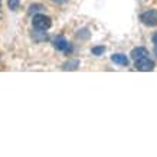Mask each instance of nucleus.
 <instances>
[{"label": "nucleus", "instance_id": "nucleus-2", "mask_svg": "<svg viewBox=\"0 0 157 157\" xmlns=\"http://www.w3.org/2000/svg\"><path fill=\"white\" fill-rule=\"evenodd\" d=\"M140 20L141 23L146 26H157V10L148 9L140 14Z\"/></svg>", "mask_w": 157, "mask_h": 157}, {"label": "nucleus", "instance_id": "nucleus-7", "mask_svg": "<svg viewBox=\"0 0 157 157\" xmlns=\"http://www.w3.org/2000/svg\"><path fill=\"white\" fill-rule=\"evenodd\" d=\"M78 68H79V61L78 59H69V61H67L62 65L63 71H75Z\"/></svg>", "mask_w": 157, "mask_h": 157}, {"label": "nucleus", "instance_id": "nucleus-14", "mask_svg": "<svg viewBox=\"0 0 157 157\" xmlns=\"http://www.w3.org/2000/svg\"><path fill=\"white\" fill-rule=\"evenodd\" d=\"M154 53H156V55H157V45H156V46H154Z\"/></svg>", "mask_w": 157, "mask_h": 157}, {"label": "nucleus", "instance_id": "nucleus-1", "mask_svg": "<svg viewBox=\"0 0 157 157\" xmlns=\"http://www.w3.org/2000/svg\"><path fill=\"white\" fill-rule=\"evenodd\" d=\"M32 25H33L35 29H40V30H46L52 26V20L51 17L45 16V14H39L36 13L33 16V20H32Z\"/></svg>", "mask_w": 157, "mask_h": 157}, {"label": "nucleus", "instance_id": "nucleus-12", "mask_svg": "<svg viewBox=\"0 0 157 157\" xmlns=\"http://www.w3.org/2000/svg\"><path fill=\"white\" fill-rule=\"evenodd\" d=\"M153 42H154V45H157V32L153 35Z\"/></svg>", "mask_w": 157, "mask_h": 157}, {"label": "nucleus", "instance_id": "nucleus-3", "mask_svg": "<svg viewBox=\"0 0 157 157\" xmlns=\"http://www.w3.org/2000/svg\"><path fill=\"white\" fill-rule=\"evenodd\" d=\"M134 68L137 69V71H144V72H150L154 69V62L150 59L148 56H144V58H140L136 61V65Z\"/></svg>", "mask_w": 157, "mask_h": 157}, {"label": "nucleus", "instance_id": "nucleus-13", "mask_svg": "<svg viewBox=\"0 0 157 157\" xmlns=\"http://www.w3.org/2000/svg\"><path fill=\"white\" fill-rule=\"evenodd\" d=\"M55 3H59V5H62V3H67L68 0H53Z\"/></svg>", "mask_w": 157, "mask_h": 157}, {"label": "nucleus", "instance_id": "nucleus-6", "mask_svg": "<svg viewBox=\"0 0 157 157\" xmlns=\"http://www.w3.org/2000/svg\"><path fill=\"white\" fill-rule=\"evenodd\" d=\"M130 56L133 58L134 61H137V59H140V58H144V56H148V51L146 48H134L133 51H131V53H130Z\"/></svg>", "mask_w": 157, "mask_h": 157}, {"label": "nucleus", "instance_id": "nucleus-8", "mask_svg": "<svg viewBox=\"0 0 157 157\" xmlns=\"http://www.w3.org/2000/svg\"><path fill=\"white\" fill-rule=\"evenodd\" d=\"M38 32H35L36 35H33V39L36 40V42H42V40H48V35L45 33L42 36V33H43V30H40V29H36Z\"/></svg>", "mask_w": 157, "mask_h": 157}, {"label": "nucleus", "instance_id": "nucleus-5", "mask_svg": "<svg viewBox=\"0 0 157 157\" xmlns=\"http://www.w3.org/2000/svg\"><path fill=\"white\" fill-rule=\"evenodd\" d=\"M111 61L117 63V65H121V67H128V58L125 56L124 53H114L111 56Z\"/></svg>", "mask_w": 157, "mask_h": 157}, {"label": "nucleus", "instance_id": "nucleus-9", "mask_svg": "<svg viewBox=\"0 0 157 157\" xmlns=\"http://www.w3.org/2000/svg\"><path fill=\"white\" fill-rule=\"evenodd\" d=\"M91 52H92V55H95V56H101L105 52V46H94V48L91 49Z\"/></svg>", "mask_w": 157, "mask_h": 157}, {"label": "nucleus", "instance_id": "nucleus-4", "mask_svg": "<svg viewBox=\"0 0 157 157\" xmlns=\"http://www.w3.org/2000/svg\"><path fill=\"white\" fill-rule=\"evenodd\" d=\"M52 45L55 46V49H58V51H67V52H69V51H72V48L69 46V43H68V40L63 36H56V38L53 39Z\"/></svg>", "mask_w": 157, "mask_h": 157}, {"label": "nucleus", "instance_id": "nucleus-10", "mask_svg": "<svg viewBox=\"0 0 157 157\" xmlns=\"http://www.w3.org/2000/svg\"><path fill=\"white\" fill-rule=\"evenodd\" d=\"M20 5V0H7V6L10 10H16Z\"/></svg>", "mask_w": 157, "mask_h": 157}, {"label": "nucleus", "instance_id": "nucleus-11", "mask_svg": "<svg viewBox=\"0 0 157 157\" xmlns=\"http://www.w3.org/2000/svg\"><path fill=\"white\" fill-rule=\"evenodd\" d=\"M39 9H43V6L42 5H32L30 7H29V13L35 14L36 12H39Z\"/></svg>", "mask_w": 157, "mask_h": 157}]
</instances>
